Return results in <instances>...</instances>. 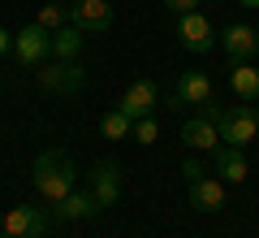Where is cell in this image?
Here are the masks:
<instances>
[{
	"label": "cell",
	"mask_w": 259,
	"mask_h": 238,
	"mask_svg": "<svg viewBox=\"0 0 259 238\" xmlns=\"http://www.w3.org/2000/svg\"><path fill=\"white\" fill-rule=\"evenodd\" d=\"M177 39H182L186 52H212L216 48V35H212V22L203 18V13H182L177 18Z\"/></svg>",
	"instance_id": "9c48e42d"
},
{
	"label": "cell",
	"mask_w": 259,
	"mask_h": 238,
	"mask_svg": "<svg viewBox=\"0 0 259 238\" xmlns=\"http://www.w3.org/2000/svg\"><path fill=\"white\" fill-rule=\"evenodd\" d=\"M229 87H233V95H242L246 104H255V100H259V70H255L250 61H233Z\"/></svg>",
	"instance_id": "e0dca14e"
},
{
	"label": "cell",
	"mask_w": 259,
	"mask_h": 238,
	"mask_svg": "<svg viewBox=\"0 0 259 238\" xmlns=\"http://www.w3.org/2000/svg\"><path fill=\"white\" fill-rule=\"evenodd\" d=\"M69 22H74L82 35H104L112 26V5L108 0H74L69 5Z\"/></svg>",
	"instance_id": "ba28073f"
},
{
	"label": "cell",
	"mask_w": 259,
	"mask_h": 238,
	"mask_svg": "<svg viewBox=\"0 0 259 238\" xmlns=\"http://www.w3.org/2000/svg\"><path fill=\"white\" fill-rule=\"evenodd\" d=\"M130 134H134V121H130L121 109H108V113L100 117V139H112V143H121V139H130Z\"/></svg>",
	"instance_id": "ac0fdd59"
},
{
	"label": "cell",
	"mask_w": 259,
	"mask_h": 238,
	"mask_svg": "<svg viewBox=\"0 0 259 238\" xmlns=\"http://www.w3.org/2000/svg\"><path fill=\"white\" fill-rule=\"evenodd\" d=\"M164 9L182 18V13H194V9H199V0H164Z\"/></svg>",
	"instance_id": "44dd1931"
},
{
	"label": "cell",
	"mask_w": 259,
	"mask_h": 238,
	"mask_svg": "<svg viewBox=\"0 0 259 238\" xmlns=\"http://www.w3.org/2000/svg\"><path fill=\"white\" fill-rule=\"evenodd\" d=\"M221 48L229 52V61H250L259 52V30L246 26V22H229L221 30Z\"/></svg>",
	"instance_id": "8fae6325"
},
{
	"label": "cell",
	"mask_w": 259,
	"mask_h": 238,
	"mask_svg": "<svg viewBox=\"0 0 259 238\" xmlns=\"http://www.w3.org/2000/svg\"><path fill=\"white\" fill-rule=\"evenodd\" d=\"M52 225H56L52 212L30 208V203H18V208L5 212V234H0V238H44Z\"/></svg>",
	"instance_id": "277c9868"
},
{
	"label": "cell",
	"mask_w": 259,
	"mask_h": 238,
	"mask_svg": "<svg viewBox=\"0 0 259 238\" xmlns=\"http://www.w3.org/2000/svg\"><path fill=\"white\" fill-rule=\"evenodd\" d=\"M117 109L125 113L130 121H139V117H156V109H160V87L151 83V78H134V83L125 87V95H121Z\"/></svg>",
	"instance_id": "52a82bcc"
},
{
	"label": "cell",
	"mask_w": 259,
	"mask_h": 238,
	"mask_svg": "<svg viewBox=\"0 0 259 238\" xmlns=\"http://www.w3.org/2000/svg\"><path fill=\"white\" fill-rule=\"evenodd\" d=\"M35 22H39L44 30H61V26H69V5H44Z\"/></svg>",
	"instance_id": "d6986e66"
},
{
	"label": "cell",
	"mask_w": 259,
	"mask_h": 238,
	"mask_svg": "<svg viewBox=\"0 0 259 238\" xmlns=\"http://www.w3.org/2000/svg\"><path fill=\"white\" fill-rule=\"evenodd\" d=\"M48 212H52V221L69 225V221H91L95 212H100V203H95V195H91V191H78V186H74V191L65 195L61 203H52Z\"/></svg>",
	"instance_id": "7c38bea8"
},
{
	"label": "cell",
	"mask_w": 259,
	"mask_h": 238,
	"mask_svg": "<svg viewBox=\"0 0 259 238\" xmlns=\"http://www.w3.org/2000/svg\"><path fill=\"white\" fill-rule=\"evenodd\" d=\"M255 117H259V100H255Z\"/></svg>",
	"instance_id": "484cf974"
},
{
	"label": "cell",
	"mask_w": 259,
	"mask_h": 238,
	"mask_svg": "<svg viewBox=\"0 0 259 238\" xmlns=\"http://www.w3.org/2000/svg\"><path fill=\"white\" fill-rule=\"evenodd\" d=\"M82 44H87V35L74 22L61 26V30H52V61H78V56H82Z\"/></svg>",
	"instance_id": "2e32d148"
},
{
	"label": "cell",
	"mask_w": 259,
	"mask_h": 238,
	"mask_svg": "<svg viewBox=\"0 0 259 238\" xmlns=\"http://www.w3.org/2000/svg\"><path fill=\"white\" fill-rule=\"evenodd\" d=\"M130 139H134V143H143V147H151V143L160 139L156 117H139V121H134V134H130Z\"/></svg>",
	"instance_id": "ffe728a7"
},
{
	"label": "cell",
	"mask_w": 259,
	"mask_h": 238,
	"mask_svg": "<svg viewBox=\"0 0 259 238\" xmlns=\"http://www.w3.org/2000/svg\"><path fill=\"white\" fill-rule=\"evenodd\" d=\"M35 78L48 95H78L82 83H87V70L78 61H44L35 70Z\"/></svg>",
	"instance_id": "3957f363"
},
{
	"label": "cell",
	"mask_w": 259,
	"mask_h": 238,
	"mask_svg": "<svg viewBox=\"0 0 259 238\" xmlns=\"http://www.w3.org/2000/svg\"><path fill=\"white\" fill-rule=\"evenodd\" d=\"M238 5H246V9H259V0H238Z\"/></svg>",
	"instance_id": "cb8c5ba5"
},
{
	"label": "cell",
	"mask_w": 259,
	"mask_h": 238,
	"mask_svg": "<svg viewBox=\"0 0 259 238\" xmlns=\"http://www.w3.org/2000/svg\"><path fill=\"white\" fill-rule=\"evenodd\" d=\"M212 117H216V130H221V143H229V147H242V152H246V147L259 139L255 104H233V109L212 104Z\"/></svg>",
	"instance_id": "7a4b0ae2"
},
{
	"label": "cell",
	"mask_w": 259,
	"mask_h": 238,
	"mask_svg": "<svg viewBox=\"0 0 259 238\" xmlns=\"http://www.w3.org/2000/svg\"><path fill=\"white\" fill-rule=\"evenodd\" d=\"M0 234H5V217H0Z\"/></svg>",
	"instance_id": "d4e9b609"
},
{
	"label": "cell",
	"mask_w": 259,
	"mask_h": 238,
	"mask_svg": "<svg viewBox=\"0 0 259 238\" xmlns=\"http://www.w3.org/2000/svg\"><path fill=\"white\" fill-rule=\"evenodd\" d=\"M182 143L190 152H216L221 147V130H216V117H212V100L199 104V117H190L182 126Z\"/></svg>",
	"instance_id": "8992f818"
},
{
	"label": "cell",
	"mask_w": 259,
	"mask_h": 238,
	"mask_svg": "<svg viewBox=\"0 0 259 238\" xmlns=\"http://www.w3.org/2000/svg\"><path fill=\"white\" fill-rule=\"evenodd\" d=\"M212 100V78L199 70H186L182 78L173 83V104H190V109H199V104Z\"/></svg>",
	"instance_id": "4fadbf2b"
},
{
	"label": "cell",
	"mask_w": 259,
	"mask_h": 238,
	"mask_svg": "<svg viewBox=\"0 0 259 238\" xmlns=\"http://www.w3.org/2000/svg\"><path fill=\"white\" fill-rule=\"evenodd\" d=\"M5 52H13V35H9L5 26H0V56H5Z\"/></svg>",
	"instance_id": "603a6c76"
},
{
	"label": "cell",
	"mask_w": 259,
	"mask_h": 238,
	"mask_svg": "<svg viewBox=\"0 0 259 238\" xmlns=\"http://www.w3.org/2000/svg\"><path fill=\"white\" fill-rule=\"evenodd\" d=\"M225 199H229V195H225V182L221 178H194L190 182V208H199V212H221L225 208Z\"/></svg>",
	"instance_id": "9a60e30c"
},
{
	"label": "cell",
	"mask_w": 259,
	"mask_h": 238,
	"mask_svg": "<svg viewBox=\"0 0 259 238\" xmlns=\"http://www.w3.org/2000/svg\"><path fill=\"white\" fill-rule=\"evenodd\" d=\"M91 195L100 208H112L121 199V165L117 160H95L91 169Z\"/></svg>",
	"instance_id": "30bf717a"
},
{
	"label": "cell",
	"mask_w": 259,
	"mask_h": 238,
	"mask_svg": "<svg viewBox=\"0 0 259 238\" xmlns=\"http://www.w3.org/2000/svg\"><path fill=\"white\" fill-rule=\"evenodd\" d=\"M182 178H186V182H194V178H203V169H199V160H186V165H182Z\"/></svg>",
	"instance_id": "7402d4cb"
},
{
	"label": "cell",
	"mask_w": 259,
	"mask_h": 238,
	"mask_svg": "<svg viewBox=\"0 0 259 238\" xmlns=\"http://www.w3.org/2000/svg\"><path fill=\"white\" fill-rule=\"evenodd\" d=\"M30 182L44 195V203L52 208V203H61L65 195L78 186V169H74V160H69L61 147H48V152L35 156V165H30Z\"/></svg>",
	"instance_id": "6da1fadb"
},
{
	"label": "cell",
	"mask_w": 259,
	"mask_h": 238,
	"mask_svg": "<svg viewBox=\"0 0 259 238\" xmlns=\"http://www.w3.org/2000/svg\"><path fill=\"white\" fill-rule=\"evenodd\" d=\"M13 56H18L22 65H30V70H39L44 61H52V30H44L39 22L22 26L18 35H13Z\"/></svg>",
	"instance_id": "5b68a950"
},
{
	"label": "cell",
	"mask_w": 259,
	"mask_h": 238,
	"mask_svg": "<svg viewBox=\"0 0 259 238\" xmlns=\"http://www.w3.org/2000/svg\"><path fill=\"white\" fill-rule=\"evenodd\" d=\"M212 165H216V174H221V182H246L250 178V165H246V152L242 147H229V143H221L212 152Z\"/></svg>",
	"instance_id": "5bb4252c"
}]
</instances>
